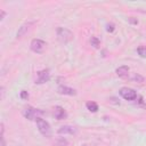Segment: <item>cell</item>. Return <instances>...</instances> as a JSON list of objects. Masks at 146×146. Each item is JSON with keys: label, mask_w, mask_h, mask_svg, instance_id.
I'll use <instances>...</instances> for the list:
<instances>
[{"label": "cell", "mask_w": 146, "mask_h": 146, "mask_svg": "<svg viewBox=\"0 0 146 146\" xmlns=\"http://www.w3.org/2000/svg\"><path fill=\"white\" fill-rule=\"evenodd\" d=\"M56 33H57V39H58V41L59 42H62V43H67V42H70L72 39H73V33L68 30V29H66V27H58L57 29V31H56Z\"/></svg>", "instance_id": "1"}, {"label": "cell", "mask_w": 146, "mask_h": 146, "mask_svg": "<svg viewBox=\"0 0 146 146\" xmlns=\"http://www.w3.org/2000/svg\"><path fill=\"white\" fill-rule=\"evenodd\" d=\"M35 122H36L38 129H39V131H40L41 135H43V136H46V137L50 136V133H51V128H50L49 123H48L46 120H43V119H41V117H38V119L35 120Z\"/></svg>", "instance_id": "2"}, {"label": "cell", "mask_w": 146, "mask_h": 146, "mask_svg": "<svg viewBox=\"0 0 146 146\" xmlns=\"http://www.w3.org/2000/svg\"><path fill=\"white\" fill-rule=\"evenodd\" d=\"M119 94L121 95L122 98H124L125 100H133L137 98V92L131 89V88H128V87H124V88H121Z\"/></svg>", "instance_id": "3"}, {"label": "cell", "mask_w": 146, "mask_h": 146, "mask_svg": "<svg viewBox=\"0 0 146 146\" xmlns=\"http://www.w3.org/2000/svg\"><path fill=\"white\" fill-rule=\"evenodd\" d=\"M40 114H42V111L36 110V108H33V107H31V106L24 108V111H23V115H24L27 120H36V119L39 117L38 115H40Z\"/></svg>", "instance_id": "4"}, {"label": "cell", "mask_w": 146, "mask_h": 146, "mask_svg": "<svg viewBox=\"0 0 146 146\" xmlns=\"http://www.w3.org/2000/svg\"><path fill=\"white\" fill-rule=\"evenodd\" d=\"M46 48V42L41 39H33L31 41V49L36 54H41Z\"/></svg>", "instance_id": "5"}, {"label": "cell", "mask_w": 146, "mask_h": 146, "mask_svg": "<svg viewBox=\"0 0 146 146\" xmlns=\"http://www.w3.org/2000/svg\"><path fill=\"white\" fill-rule=\"evenodd\" d=\"M49 79H50L49 70H42V71H39V72L36 73L35 83H36V84H42V83L47 82Z\"/></svg>", "instance_id": "6"}, {"label": "cell", "mask_w": 146, "mask_h": 146, "mask_svg": "<svg viewBox=\"0 0 146 146\" xmlns=\"http://www.w3.org/2000/svg\"><path fill=\"white\" fill-rule=\"evenodd\" d=\"M57 91L60 95H67V96H74V95H76V91L73 88H70V87H66V86H59L58 89H57Z\"/></svg>", "instance_id": "7"}, {"label": "cell", "mask_w": 146, "mask_h": 146, "mask_svg": "<svg viewBox=\"0 0 146 146\" xmlns=\"http://www.w3.org/2000/svg\"><path fill=\"white\" fill-rule=\"evenodd\" d=\"M54 116L57 119V120H63L67 116V113L65 112V110L60 106H56L54 108Z\"/></svg>", "instance_id": "8"}, {"label": "cell", "mask_w": 146, "mask_h": 146, "mask_svg": "<svg viewBox=\"0 0 146 146\" xmlns=\"http://www.w3.org/2000/svg\"><path fill=\"white\" fill-rule=\"evenodd\" d=\"M58 133H60V135H63V133L64 135H66V133L74 135V133H76V129L74 127H71V125H63L58 129Z\"/></svg>", "instance_id": "9"}, {"label": "cell", "mask_w": 146, "mask_h": 146, "mask_svg": "<svg viewBox=\"0 0 146 146\" xmlns=\"http://www.w3.org/2000/svg\"><path fill=\"white\" fill-rule=\"evenodd\" d=\"M33 23L32 22H29V23H25V24H23L19 29H18V31H17V38H22L27 31H29V29H30V26L32 25Z\"/></svg>", "instance_id": "10"}, {"label": "cell", "mask_w": 146, "mask_h": 146, "mask_svg": "<svg viewBox=\"0 0 146 146\" xmlns=\"http://www.w3.org/2000/svg\"><path fill=\"white\" fill-rule=\"evenodd\" d=\"M116 74L120 78H127L128 74H129V67L127 65H122V66L117 67L116 68Z\"/></svg>", "instance_id": "11"}, {"label": "cell", "mask_w": 146, "mask_h": 146, "mask_svg": "<svg viewBox=\"0 0 146 146\" xmlns=\"http://www.w3.org/2000/svg\"><path fill=\"white\" fill-rule=\"evenodd\" d=\"M86 106H87V108H88L90 112H92V113H95V112L98 111V105H97L95 102H88V103L86 104Z\"/></svg>", "instance_id": "12"}, {"label": "cell", "mask_w": 146, "mask_h": 146, "mask_svg": "<svg viewBox=\"0 0 146 146\" xmlns=\"http://www.w3.org/2000/svg\"><path fill=\"white\" fill-rule=\"evenodd\" d=\"M68 141L65 139V138H58L57 141L54 144V146H67Z\"/></svg>", "instance_id": "13"}, {"label": "cell", "mask_w": 146, "mask_h": 146, "mask_svg": "<svg viewBox=\"0 0 146 146\" xmlns=\"http://www.w3.org/2000/svg\"><path fill=\"white\" fill-rule=\"evenodd\" d=\"M137 52H138V55H139L140 57H143V58H146V47H145V46L138 47V49H137Z\"/></svg>", "instance_id": "14"}, {"label": "cell", "mask_w": 146, "mask_h": 146, "mask_svg": "<svg viewBox=\"0 0 146 146\" xmlns=\"http://www.w3.org/2000/svg\"><path fill=\"white\" fill-rule=\"evenodd\" d=\"M90 43H91V46H92L94 48H98L99 44H100L99 40H98L96 36H91V39H90Z\"/></svg>", "instance_id": "15"}, {"label": "cell", "mask_w": 146, "mask_h": 146, "mask_svg": "<svg viewBox=\"0 0 146 146\" xmlns=\"http://www.w3.org/2000/svg\"><path fill=\"white\" fill-rule=\"evenodd\" d=\"M132 80L133 81H137V82H143L144 81V78L141 76V75H139V74H133V76H132Z\"/></svg>", "instance_id": "16"}, {"label": "cell", "mask_w": 146, "mask_h": 146, "mask_svg": "<svg viewBox=\"0 0 146 146\" xmlns=\"http://www.w3.org/2000/svg\"><path fill=\"white\" fill-rule=\"evenodd\" d=\"M21 98H22V99H27V98H29V94H27V91L23 90V91L21 92Z\"/></svg>", "instance_id": "17"}, {"label": "cell", "mask_w": 146, "mask_h": 146, "mask_svg": "<svg viewBox=\"0 0 146 146\" xmlns=\"http://www.w3.org/2000/svg\"><path fill=\"white\" fill-rule=\"evenodd\" d=\"M106 30H107V32H113L114 31V25L113 24H107Z\"/></svg>", "instance_id": "18"}, {"label": "cell", "mask_w": 146, "mask_h": 146, "mask_svg": "<svg viewBox=\"0 0 146 146\" xmlns=\"http://www.w3.org/2000/svg\"><path fill=\"white\" fill-rule=\"evenodd\" d=\"M5 15H6V13H5L3 10H1V17H0V19H1V21L3 19V17H5Z\"/></svg>", "instance_id": "19"}, {"label": "cell", "mask_w": 146, "mask_h": 146, "mask_svg": "<svg viewBox=\"0 0 146 146\" xmlns=\"http://www.w3.org/2000/svg\"><path fill=\"white\" fill-rule=\"evenodd\" d=\"M83 146H86V145H83Z\"/></svg>", "instance_id": "20"}]
</instances>
